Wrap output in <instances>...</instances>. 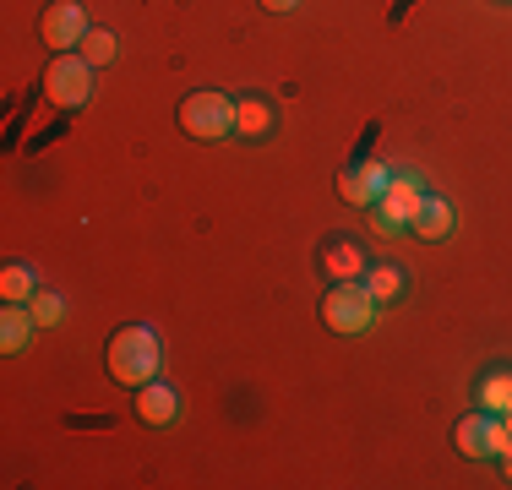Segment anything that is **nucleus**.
I'll return each mask as SVG.
<instances>
[{
	"label": "nucleus",
	"mask_w": 512,
	"mask_h": 490,
	"mask_svg": "<svg viewBox=\"0 0 512 490\" xmlns=\"http://www.w3.org/2000/svg\"><path fill=\"white\" fill-rule=\"evenodd\" d=\"M180 131L197 142H218V137H235V104L224 93H191L180 104Z\"/></svg>",
	"instance_id": "3"
},
{
	"label": "nucleus",
	"mask_w": 512,
	"mask_h": 490,
	"mask_svg": "<svg viewBox=\"0 0 512 490\" xmlns=\"http://www.w3.org/2000/svg\"><path fill=\"white\" fill-rule=\"evenodd\" d=\"M180 414V392L169 387V382H142V392H137V420L142 425H169Z\"/></svg>",
	"instance_id": "9"
},
{
	"label": "nucleus",
	"mask_w": 512,
	"mask_h": 490,
	"mask_svg": "<svg viewBox=\"0 0 512 490\" xmlns=\"http://www.w3.org/2000/svg\"><path fill=\"white\" fill-rule=\"evenodd\" d=\"M365 289H371V294H376V305H393V300H398V294H404V289H409V278H404V273H398V267H393V262H376V267H365Z\"/></svg>",
	"instance_id": "15"
},
{
	"label": "nucleus",
	"mask_w": 512,
	"mask_h": 490,
	"mask_svg": "<svg viewBox=\"0 0 512 490\" xmlns=\"http://www.w3.org/2000/svg\"><path fill=\"white\" fill-rule=\"evenodd\" d=\"M420 202H425V180L420 175H393L387 180V191H382V202H376V229H409L414 224V213H420Z\"/></svg>",
	"instance_id": "6"
},
{
	"label": "nucleus",
	"mask_w": 512,
	"mask_h": 490,
	"mask_svg": "<svg viewBox=\"0 0 512 490\" xmlns=\"http://www.w3.org/2000/svg\"><path fill=\"white\" fill-rule=\"evenodd\" d=\"M502 463H507V480H512V447H507V452H502Z\"/></svg>",
	"instance_id": "20"
},
{
	"label": "nucleus",
	"mask_w": 512,
	"mask_h": 490,
	"mask_svg": "<svg viewBox=\"0 0 512 490\" xmlns=\"http://www.w3.org/2000/svg\"><path fill=\"white\" fill-rule=\"evenodd\" d=\"M322 267H327V278H333V284H349V278H365V251L355 240H327L322 245Z\"/></svg>",
	"instance_id": "10"
},
{
	"label": "nucleus",
	"mask_w": 512,
	"mask_h": 490,
	"mask_svg": "<svg viewBox=\"0 0 512 490\" xmlns=\"http://www.w3.org/2000/svg\"><path fill=\"white\" fill-rule=\"evenodd\" d=\"M88 33H93V22H88V11H82V0H55V6L44 11V44H55L60 55L77 49Z\"/></svg>",
	"instance_id": "7"
},
{
	"label": "nucleus",
	"mask_w": 512,
	"mask_h": 490,
	"mask_svg": "<svg viewBox=\"0 0 512 490\" xmlns=\"http://www.w3.org/2000/svg\"><path fill=\"white\" fill-rule=\"evenodd\" d=\"M158 365H164V343H158L153 327H120L115 338H109V376L126 387H142L158 376Z\"/></svg>",
	"instance_id": "1"
},
{
	"label": "nucleus",
	"mask_w": 512,
	"mask_h": 490,
	"mask_svg": "<svg viewBox=\"0 0 512 490\" xmlns=\"http://www.w3.org/2000/svg\"><path fill=\"white\" fill-rule=\"evenodd\" d=\"M480 403H485V414H507L512 409V371H485L480 376Z\"/></svg>",
	"instance_id": "16"
},
{
	"label": "nucleus",
	"mask_w": 512,
	"mask_h": 490,
	"mask_svg": "<svg viewBox=\"0 0 512 490\" xmlns=\"http://www.w3.org/2000/svg\"><path fill=\"white\" fill-rule=\"evenodd\" d=\"M273 131V104L267 98H240L235 104V137H267Z\"/></svg>",
	"instance_id": "13"
},
{
	"label": "nucleus",
	"mask_w": 512,
	"mask_h": 490,
	"mask_svg": "<svg viewBox=\"0 0 512 490\" xmlns=\"http://www.w3.org/2000/svg\"><path fill=\"white\" fill-rule=\"evenodd\" d=\"M28 311H33V322H39V327H55L60 316H66V300H60L55 289H39V294L28 300Z\"/></svg>",
	"instance_id": "18"
},
{
	"label": "nucleus",
	"mask_w": 512,
	"mask_h": 490,
	"mask_svg": "<svg viewBox=\"0 0 512 490\" xmlns=\"http://www.w3.org/2000/svg\"><path fill=\"white\" fill-rule=\"evenodd\" d=\"M453 441H458L463 458H502L512 447V431H507L502 414H469V420H458Z\"/></svg>",
	"instance_id": "5"
},
{
	"label": "nucleus",
	"mask_w": 512,
	"mask_h": 490,
	"mask_svg": "<svg viewBox=\"0 0 512 490\" xmlns=\"http://www.w3.org/2000/svg\"><path fill=\"white\" fill-rule=\"evenodd\" d=\"M33 327H39V322H33L28 305H6V311H0V349L22 354V349H28V338H33Z\"/></svg>",
	"instance_id": "11"
},
{
	"label": "nucleus",
	"mask_w": 512,
	"mask_h": 490,
	"mask_svg": "<svg viewBox=\"0 0 512 490\" xmlns=\"http://www.w3.org/2000/svg\"><path fill=\"white\" fill-rule=\"evenodd\" d=\"M376 316V294L365 289V278H349V284H333L322 300V322L333 327V333H360V327H371Z\"/></svg>",
	"instance_id": "2"
},
{
	"label": "nucleus",
	"mask_w": 512,
	"mask_h": 490,
	"mask_svg": "<svg viewBox=\"0 0 512 490\" xmlns=\"http://www.w3.org/2000/svg\"><path fill=\"white\" fill-rule=\"evenodd\" d=\"M77 55L88 60V66H109V60L120 55V39H115V33H104V28H93L88 39L77 44Z\"/></svg>",
	"instance_id": "17"
},
{
	"label": "nucleus",
	"mask_w": 512,
	"mask_h": 490,
	"mask_svg": "<svg viewBox=\"0 0 512 490\" xmlns=\"http://www.w3.org/2000/svg\"><path fill=\"white\" fill-rule=\"evenodd\" d=\"M44 93H50L55 109H82L93 98V66L77 55V49L55 55V66L44 71Z\"/></svg>",
	"instance_id": "4"
},
{
	"label": "nucleus",
	"mask_w": 512,
	"mask_h": 490,
	"mask_svg": "<svg viewBox=\"0 0 512 490\" xmlns=\"http://www.w3.org/2000/svg\"><path fill=\"white\" fill-rule=\"evenodd\" d=\"M387 180H393V169H382V164H349L344 175H338V196H344L349 207H376L387 191Z\"/></svg>",
	"instance_id": "8"
},
{
	"label": "nucleus",
	"mask_w": 512,
	"mask_h": 490,
	"mask_svg": "<svg viewBox=\"0 0 512 490\" xmlns=\"http://www.w3.org/2000/svg\"><path fill=\"white\" fill-rule=\"evenodd\" d=\"M409 229H414L420 240H442L447 229H453V207H447L442 196L425 191V202H420V213H414V224H409Z\"/></svg>",
	"instance_id": "12"
},
{
	"label": "nucleus",
	"mask_w": 512,
	"mask_h": 490,
	"mask_svg": "<svg viewBox=\"0 0 512 490\" xmlns=\"http://www.w3.org/2000/svg\"><path fill=\"white\" fill-rule=\"evenodd\" d=\"M33 294H39V278H33L28 262H11L6 273H0V300L6 305H28Z\"/></svg>",
	"instance_id": "14"
},
{
	"label": "nucleus",
	"mask_w": 512,
	"mask_h": 490,
	"mask_svg": "<svg viewBox=\"0 0 512 490\" xmlns=\"http://www.w3.org/2000/svg\"><path fill=\"white\" fill-rule=\"evenodd\" d=\"M262 6H267V11H295L300 0H262Z\"/></svg>",
	"instance_id": "19"
}]
</instances>
